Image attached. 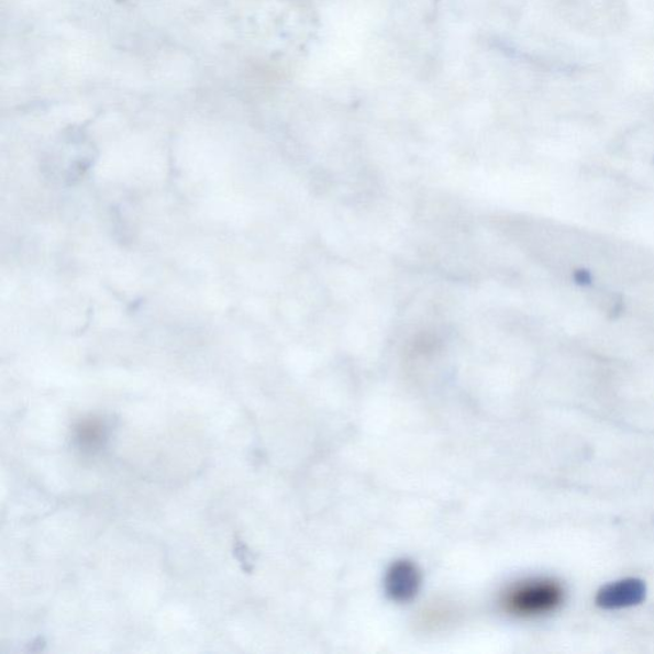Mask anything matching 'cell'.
Instances as JSON below:
<instances>
[{
    "mask_svg": "<svg viewBox=\"0 0 654 654\" xmlns=\"http://www.w3.org/2000/svg\"><path fill=\"white\" fill-rule=\"evenodd\" d=\"M565 601V589L553 578H528L511 585L501 595L503 611L518 619H540L554 613Z\"/></svg>",
    "mask_w": 654,
    "mask_h": 654,
    "instance_id": "cell-1",
    "label": "cell"
},
{
    "mask_svg": "<svg viewBox=\"0 0 654 654\" xmlns=\"http://www.w3.org/2000/svg\"><path fill=\"white\" fill-rule=\"evenodd\" d=\"M645 597V586L638 579H625L606 586L597 596V603L603 609L630 608L641 603Z\"/></svg>",
    "mask_w": 654,
    "mask_h": 654,
    "instance_id": "cell-2",
    "label": "cell"
},
{
    "mask_svg": "<svg viewBox=\"0 0 654 654\" xmlns=\"http://www.w3.org/2000/svg\"><path fill=\"white\" fill-rule=\"evenodd\" d=\"M421 574L417 566L409 562H398L391 566L386 578V590L392 600L406 602L419 592Z\"/></svg>",
    "mask_w": 654,
    "mask_h": 654,
    "instance_id": "cell-3",
    "label": "cell"
},
{
    "mask_svg": "<svg viewBox=\"0 0 654 654\" xmlns=\"http://www.w3.org/2000/svg\"><path fill=\"white\" fill-rule=\"evenodd\" d=\"M100 430L98 424L86 423L81 430V439L85 443H97L101 436Z\"/></svg>",
    "mask_w": 654,
    "mask_h": 654,
    "instance_id": "cell-4",
    "label": "cell"
}]
</instances>
